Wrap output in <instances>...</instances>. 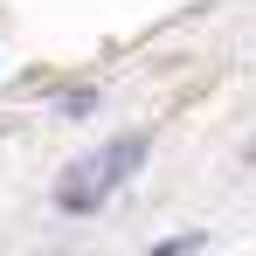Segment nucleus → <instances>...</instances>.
Instances as JSON below:
<instances>
[{
  "mask_svg": "<svg viewBox=\"0 0 256 256\" xmlns=\"http://www.w3.org/2000/svg\"><path fill=\"white\" fill-rule=\"evenodd\" d=\"M138 160H146V132H125V138L97 146L90 160H76V166L62 173V180H56V201H62V208H76V214L97 208L111 187H125V173L138 166Z\"/></svg>",
  "mask_w": 256,
  "mask_h": 256,
  "instance_id": "obj_1",
  "label": "nucleus"
},
{
  "mask_svg": "<svg viewBox=\"0 0 256 256\" xmlns=\"http://www.w3.org/2000/svg\"><path fill=\"white\" fill-rule=\"evenodd\" d=\"M250 160H256V138H250Z\"/></svg>",
  "mask_w": 256,
  "mask_h": 256,
  "instance_id": "obj_2",
  "label": "nucleus"
}]
</instances>
